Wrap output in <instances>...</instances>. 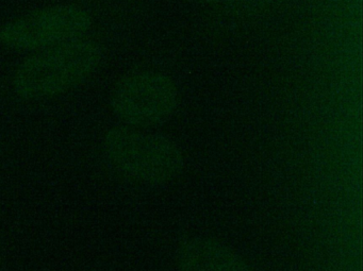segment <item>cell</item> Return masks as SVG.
<instances>
[{
	"label": "cell",
	"instance_id": "3957f363",
	"mask_svg": "<svg viewBox=\"0 0 363 271\" xmlns=\"http://www.w3.org/2000/svg\"><path fill=\"white\" fill-rule=\"evenodd\" d=\"M180 93L175 82L157 71H135L118 80L110 97L114 114L133 128L164 124L175 114Z\"/></svg>",
	"mask_w": 363,
	"mask_h": 271
},
{
	"label": "cell",
	"instance_id": "8992f818",
	"mask_svg": "<svg viewBox=\"0 0 363 271\" xmlns=\"http://www.w3.org/2000/svg\"><path fill=\"white\" fill-rule=\"evenodd\" d=\"M209 1H227V0H209Z\"/></svg>",
	"mask_w": 363,
	"mask_h": 271
},
{
	"label": "cell",
	"instance_id": "7a4b0ae2",
	"mask_svg": "<svg viewBox=\"0 0 363 271\" xmlns=\"http://www.w3.org/2000/svg\"><path fill=\"white\" fill-rule=\"evenodd\" d=\"M104 149L112 166L137 183L163 185L184 171V154L175 142L133 127L110 129L104 139Z\"/></svg>",
	"mask_w": 363,
	"mask_h": 271
},
{
	"label": "cell",
	"instance_id": "6da1fadb",
	"mask_svg": "<svg viewBox=\"0 0 363 271\" xmlns=\"http://www.w3.org/2000/svg\"><path fill=\"white\" fill-rule=\"evenodd\" d=\"M103 50L92 40H73L41 50L16 69L13 88L27 100L58 96L84 83L101 65Z\"/></svg>",
	"mask_w": 363,
	"mask_h": 271
},
{
	"label": "cell",
	"instance_id": "5b68a950",
	"mask_svg": "<svg viewBox=\"0 0 363 271\" xmlns=\"http://www.w3.org/2000/svg\"><path fill=\"white\" fill-rule=\"evenodd\" d=\"M175 260L179 271H252L235 250L210 237L184 239L176 249Z\"/></svg>",
	"mask_w": 363,
	"mask_h": 271
},
{
	"label": "cell",
	"instance_id": "277c9868",
	"mask_svg": "<svg viewBox=\"0 0 363 271\" xmlns=\"http://www.w3.org/2000/svg\"><path fill=\"white\" fill-rule=\"evenodd\" d=\"M92 16L76 5H59L29 12L0 29V43L11 50H46L88 33Z\"/></svg>",
	"mask_w": 363,
	"mask_h": 271
}]
</instances>
